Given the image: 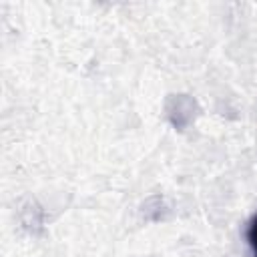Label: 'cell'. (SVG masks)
Segmentation results:
<instances>
[{
    "label": "cell",
    "instance_id": "6da1fadb",
    "mask_svg": "<svg viewBox=\"0 0 257 257\" xmlns=\"http://www.w3.org/2000/svg\"><path fill=\"white\" fill-rule=\"evenodd\" d=\"M247 239H249V245H251V249H253V253H255V257H257V217H255V219L251 221V225H249Z\"/></svg>",
    "mask_w": 257,
    "mask_h": 257
}]
</instances>
